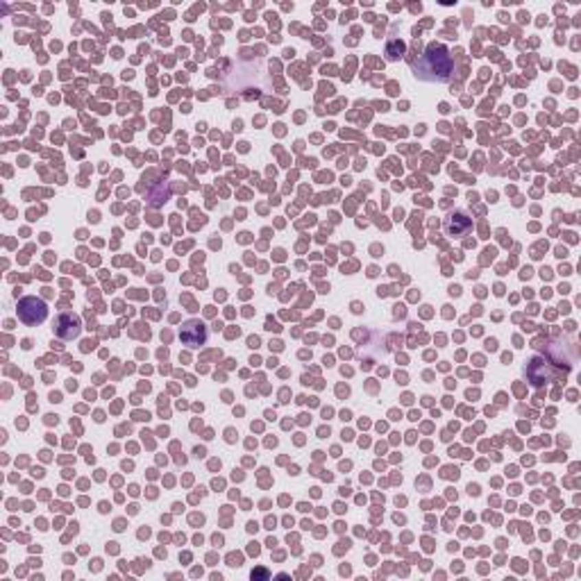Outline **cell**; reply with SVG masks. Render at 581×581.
Instances as JSON below:
<instances>
[{
  "label": "cell",
  "mask_w": 581,
  "mask_h": 581,
  "mask_svg": "<svg viewBox=\"0 0 581 581\" xmlns=\"http://www.w3.org/2000/svg\"><path fill=\"white\" fill-rule=\"evenodd\" d=\"M452 73V59L450 53L443 46L431 43L427 48V55L422 57L420 66H415V76H420L422 80H436L445 82Z\"/></svg>",
  "instance_id": "obj_1"
},
{
  "label": "cell",
  "mask_w": 581,
  "mask_h": 581,
  "mask_svg": "<svg viewBox=\"0 0 581 581\" xmlns=\"http://www.w3.org/2000/svg\"><path fill=\"white\" fill-rule=\"evenodd\" d=\"M48 316V309H46V302L39 300V297L30 295L23 297L19 304V318L23 320L25 325H41L43 320Z\"/></svg>",
  "instance_id": "obj_2"
},
{
  "label": "cell",
  "mask_w": 581,
  "mask_h": 581,
  "mask_svg": "<svg viewBox=\"0 0 581 581\" xmlns=\"http://www.w3.org/2000/svg\"><path fill=\"white\" fill-rule=\"evenodd\" d=\"M180 339L184 345L189 348H200L207 341V327L200 323V320H189V323L182 325Z\"/></svg>",
  "instance_id": "obj_3"
},
{
  "label": "cell",
  "mask_w": 581,
  "mask_h": 581,
  "mask_svg": "<svg viewBox=\"0 0 581 581\" xmlns=\"http://www.w3.org/2000/svg\"><path fill=\"white\" fill-rule=\"evenodd\" d=\"M57 334H59V337H64V339H76L78 334H80V320L76 316H71V314L59 316V320H57Z\"/></svg>",
  "instance_id": "obj_4"
},
{
  "label": "cell",
  "mask_w": 581,
  "mask_h": 581,
  "mask_svg": "<svg viewBox=\"0 0 581 581\" xmlns=\"http://www.w3.org/2000/svg\"><path fill=\"white\" fill-rule=\"evenodd\" d=\"M468 227H470V220H468L464 214H454L448 229H450L452 234H461V232H464V229H468Z\"/></svg>",
  "instance_id": "obj_5"
}]
</instances>
